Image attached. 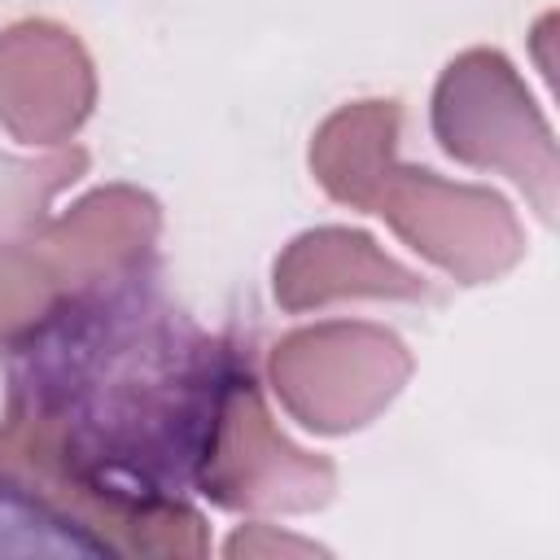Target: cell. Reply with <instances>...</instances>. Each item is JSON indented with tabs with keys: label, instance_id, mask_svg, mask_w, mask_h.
<instances>
[{
	"label": "cell",
	"instance_id": "obj_1",
	"mask_svg": "<svg viewBox=\"0 0 560 560\" xmlns=\"http://www.w3.org/2000/svg\"><path fill=\"white\" fill-rule=\"evenodd\" d=\"M394 140L398 101L341 105L311 140V171L332 201L381 214L416 254L459 284H490L512 271L525 254V232L508 201L490 188L402 166Z\"/></svg>",
	"mask_w": 560,
	"mask_h": 560
},
{
	"label": "cell",
	"instance_id": "obj_2",
	"mask_svg": "<svg viewBox=\"0 0 560 560\" xmlns=\"http://www.w3.org/2000/svg\"><path fill=\"white\" fill-rule=\"evenodd\" d=\"M0 494L105 556H206L210 547L197 508L96 477L13 416L0 420Z\"/></svg>",
	"mask_w": 560,
	"mask_h": 560
},
{
	"label": "cell",
	"instance_id": "obj_3",
	"mask_svg": "<svg viewBox=\"0 0 560 560\" xmlns=\"http://www.w3.org/2000/svg\"><path fill=\"white\" fill-rule=\"evenodd\" d=\"M433 136L446 158L499 171L525 188L542 223L556 219V140L503 52L468 48L442 70L433 88Z\"/></svg>",
	"mask_w": 560,
	"mask_h": 560
},
{
	"label": "cell",
	"instance_id": "obj_4",
	"mask_svg": "<svg viewBox=\"0 0 560 560\" xmlns=\"http://www.w3.org/2000/svg\"><path fill=\"white\" fill-rule=\"evenodd\" d=\"M267 376L298 424L315 433H354L398 398L411 376V350L381 324L328 319L280 337Z\"/></svg>",
	"mask_w": 560,
	"mask_h": 560
},
{
	"label": "cell",
	"instance_id": "obj_5",
	"mask_svg": "<svg viewBox=\"0 0 560 560\" xmlns=\"http://www.w3.org/2000/svg\"><path fill=\"white\" fill-rule=\"evenodd\" d=\"M192 486L232 512H311L332 499L337 468L276 433L249 363H236L219 394Z\"/></svg>",
	"mask_w": 560,
	"mask_h": 560
},
{
	"label": "cell",
	"instance_id": "obj_6",
	"mask_svg": "<svg viewBox=\"0 0 560 560\" xmlns=\"http://www.w3.org/2000/svg\"><path fill=\"white\" fill-rule=\"evenodd\" d=\"M96 105V74L74 31L26 18L0 31V127L22 144L61 149Z\"/></svg>",
	"mask_w": 560,
	"mask_h": 560
},
{
	"label": "cell",
	"instance_id": "obj_7",
	"mask_svg": "<svg viewBox=\"0 0 560 560\" xmlns=\"http://www.w3.org/2000/svg\"><path fill=\"white\" fill-rule=\"evenodd\" d=\"M271 289L276 302L293 315L341 298H398V302L429 298V284L411 267L394 262L368 232H350V228H315L293 236L276 258Z\"/></svg>",
	"mask_w": 560,
	"mask_h": 560
},
{
	"label": "cell",
	"instance_id": "obj_8",
	"mask_svg": "<svg viewBox=\"0 0 560 560\" xmlns=\"http://www.w3.org/2000/svg\"><path fill=\"white\" fill-rule=\"evenodd\" d=\"M228 556H324V547L293 538V534H276L271 525H245L228 538L223 547Z\"/></svg>",
	"mask_w": 560,
	"mask_h": 560
}]
</instances>
